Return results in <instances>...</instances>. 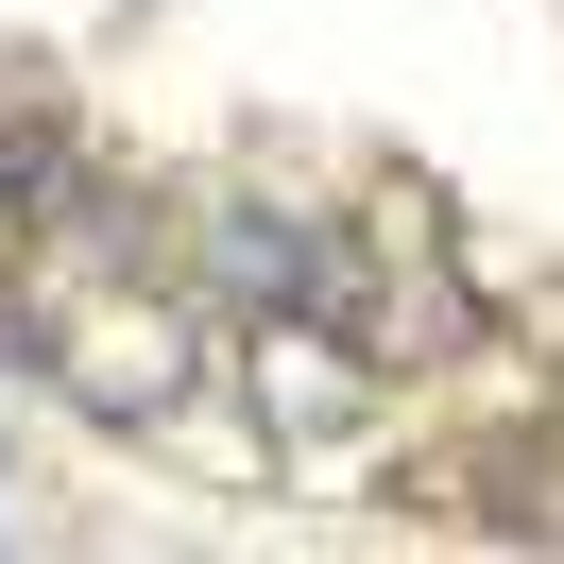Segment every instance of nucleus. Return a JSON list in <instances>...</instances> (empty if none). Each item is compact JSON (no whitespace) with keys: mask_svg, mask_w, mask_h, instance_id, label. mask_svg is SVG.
I'll use <instances>...</instances> for the list:
<instances>
[{"mask_svg":"<svg viewBox=\"0 0 564 564\" xmlns=\"http://www.w3.org/2000/svg\"><path fill=\"white\" fill-rule=\"evenodd\" d=\"M257 411L274 427H359V359L325 343L308 308H257Z\"/></svg>","mask_w":564,"mask_h":564,"instance_id":"2","label":"nucleus"},{"mask_svg":"<svg viewBox=\"0 0 564 564\" xmlns=\"http://www.w3.org/2000/svg\"><path fill=\"white\" fill-rule=\"evenodd\" d=\"M223 291H240V308H325V291H343V240H325L308 206H223Z\"/></svg>","mask_w":564,"mask_h":564,"instance_id":"1","label":"nucleus"}]
</instances>
